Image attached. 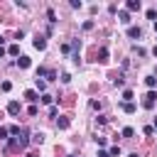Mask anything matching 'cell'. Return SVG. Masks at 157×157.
<instances>
[{
    "instance_id": "obj_1",
    "label": "cell",
    "mask_w": 157,
    "mask_h": 157,
    "mask_svg": "<svg viewBox=\"0 0 157 157\" xmlns=\"http://www.w3.org/2000/svg\"><path fill=\"white\" fill-rule=\"evenodd\" d=\"M155 103H157V93H155V91H147V93H145V98H142V108L152 110V108H155Z\"/></svg>"
},
{
    "instance_id": "obj_2",
    "label": "cell",
    "mask_w": 157,
    "mask_h": 157,
    "mask_svg": "<svg viewBox=\"0 0 157 157\" xmlns=\"http://www.w3.org/2000/svg\"><path fill=\"white\" fill-rule=\"evenodd\" d=\"M15 142H17V147H20V150H25V147L29 145V135H27V130H22V132L15 137Z\"/></svg>"
},
{
    "instance_id": "obj_3",
    "label": "cell",
    "mask_w": 157,
    "mask_h": 157,
    "mask_svg": "<svg viewBox=\"0 0 157 157\" xmlns=\"http://www.w3.org/2000/svg\"><path fill=\"white\" fill-rule=\"evenodd\" d=\"M25 98H27V101H29V103H37V101H39V98H42V96H39V93H37V91H34V88H29V91H25Z\"/></svg>"
},
{
    "instance_id": "obj_4",
    "label": "cell",
    "mask_w": 157,
    "mask_h": 157,
    "mask_svg": "<svg viewBox=\"0 0 157 157\" xmlns=\"http://www.w3.org/2000/svg\"><path fill=\"white\" fill-rule=\"evenodd\" d=\"M125 7H128V12H137L140 10V0H128Z\"/></svg>"
},
{
    "instance_id": "obj_5",
    "label": "cell",
    "mask_w": 157,
    "mask_h": 157,
    "mask_svg": "<svg viewBox=\"0 0 157 157\" xmlns=\"http://www.w3.org/2000/svg\"><path fill=\"white\" fill-rule=\"evenodd\" d=\"M7 113H10V115H17V113H20V103H17V101H10V103H7Z\"/></svg>"
},
{
    "instance_id": "obj_6",
    "label": "cell",
    "mask_w": 157,
    "mask_h": 157,
    "mask_svg": "<svg viewBox=\"0 0 157 157\" xmlns=\"http://www.w3.org/2000/svg\"><path fill=\"white\" fill-rule=\"evenodd\" d=\"M118 20H120L123 25H130V12H128V10H120V12H118Z\"/></svg>"
},
{
    "instance_id": "obj_7",
    "label": "cell",
    "mask_w": 157,
    "mask_h": 157,
    "mask_svg": "<svg viewBox=\"0 0 157 157\" xmlns=\"http://www.w3.org/2000/svg\"><path fill=\"white\" fill-rule=\"evenodd\" d=\"M140 34H142L140 27H128V37H130V39H140Z\"/></svg>"
},
{
    "instance_id": "obj_8",
    "label": "cell",
    "mask_w": 157,
    "mask_h": 157,
    "mask_svg": "<svg viewBox=\"0 0 157 157\" xmlns=\"http://www.w3.org/2000/svg\"><path fill=\"white\" fill-rule=\"evenodd\" d=\"M34 49L44 52V49H47V39H44V37H37V39H34Z\"/></svg>"
},
{
    "instance_id": "obj_9",
    "label": "cell",
    "mask_w": 157,
    "mask_h": 157,
    "mask_svg": "<svg viewBox=\"0 0 157 157\" xmlns=\"http://www.w3.org/2000/svg\"><path fill=\"white\" fill-rule=\"evenodd\" d=\"M69 125H71V120H69V118H56V128H59V130H66Z\"/></svg>"
},
{
    "instance_id": "obj_10",
    "label": "cell",
    "mask_w": 157,
    "mask_h": 157,
    "mask_svg": "<svg viewBox=\"0 0 157 157\" xmlns=\"http://www.w3.org/2000/svg\"><path fill=\"white\" fill-rule=\"evenodd\" d=\"M29 64H32L29 56H20V59H17V66H20V69H29Z\"/></svg>"
},
{
    "instance_id": "obj_11",
    "label": "cell",
    "mask_w": 157,
    "mask_h": 157,
    "mask_svg": "<svg viewBox=\"0 0 157 157\" xmlns=\"http://www.w3.org/2000/svg\"><path fill=\"white\" fill-rule=\"evenodd\" d=\"M145 86H147L150 91H155V86H157V78H155V76H147V78H145Z\"/></svg>"
},
{
    "instance_id": "obj_12",
    "label": "cell",
    "mask_w": 157,
    "mask_h": 157,
    "mask_svg": "<svg viewBox=\"0 0 157 157\" xmlns=\"http://www.w3.org/2000/svg\"><path fill=\"white\" fill-rule=\"evenodd\" d=\"M7 54H10V56H17V54H20V44H10V47H7Z\"/></svg>"
},
{
    "instance_id": "obj_13",
    "label": "cell",
    "mask_w": 157,
    "mask_h": 157,
    "mask_svg": "<svg viewBox=\"0 0 157 157\" xmlns=\"http://www.w3.org/2000/svg\"><path fill=\"white\" fill-rule=\"evenodd\" d=\"M98 61H108V49H105V47L98 49Z\"/></svg>"
},
{
    "instance_id": "obj_14",
    "label": "cell",
    "mask_w": 157,
    "mask_h": 157,
    "mask_svg": "<svg viewBox=\"0 0 157 157\" xmlns=\"http://www.w3.org/2000/svg\"><path fill=\"white\" fill-rule=\"evenodd\" d=\"M123 103H132V91H130V88L123 91Z\"/></svg>"
},
{
    "instance_id": "obj_15",
    "label": "cell",
    "mask_w": 157,
    "mask_h": 157,
    "mask_svg": "<svg viewBox=\"0 0 157 157\" xmlns=\"http://www.w3.org/2000/svg\"><path fill=\"white\" fill-rule=\"evenodd\" d=\"M32 142H34V145H42V142H44V132H34V135H32Z\"/></svg>"
},
{
    "instance_id": "obj_16",
    "label": "cell",
    "mask_w": 157,
    "mask_h": 157,
    "mask_svg": "<svg viewBox=\"0 0 157 157\" xmlns=\"http://www.w3.org/2000/svg\"><path fill=\"white\" fill-rule=\"evenodd\" d=\"M44 88H47V83H44L42 78H37V88H34V91H37V93H44Z\"/></svg>"
},
{
    "instance_id": "obj_17",
    "label": "cell",
    "mask_w": 157,
    "mask_h": 157,
    "mask_svg": "<svg viewBox=\"0 0 157 157\" xmlns=\"http://www.w3.org/2000/svg\"><path fill=\"white\" fill-rule=\"evenodd\" d=\"M108 155H110V157H120V147H118V145H113V147L108 150Z\"/></svg>"
},
{
    "instance_id": "obj_18",
    "label": "cell",
    "mask_w": 157,
    "mask_h": 157,
    "mask_svg": "<svg viewBox=\"0 0 157 157\" xmlns=\"http://www.w3.org/2000/svg\"><path fill=\"white\" fill-rule=\"evenodd\" d=\"M47 17H49V25L56 22V12H54V10H47Z\"/></svg>"
},
{
    "instance_id": "obj_19",
    "label": "cell",
    "mask_w": 157,
    "mask_h": 157,
    "mask_svg": "<svg viewBox=\"0 0 157 157\" xmlns=\"http://www.w3.org/2000/svg\"><path fill=\"white\" fill-rule=\"evenodd\" d=\"M123 110L125 113H135V103H123Z\"/></svg>"
},
{
    "instance_id": "obj_20",
    "label": "cell",
    "mask_w": 157,
    "mask_h": 157,
    "mask_svg": "<svg viewBox=\"0 0 157 157\" xmlns=\"http://www.w3.org/2000/svg\"><path fill=\"white\" fill-rule=\"evenodd\" d=\"M120 135H123V137H132V135H135V130H132V128H123V132H120Z\"/></svg>"
},
{
    "instance_id": "obj_21",
    "label": "cell",
    "mask_w": 157,
    "mask_h": 157,
    "mask_svg": "<svg viewBox=\"0 0 157 157\" xmlns=\"http://www.w3.org/2000/svg\"><path fill=\"white\" fill-rule=\"evenodd\" d=\"M7 135H10V128H0V140H7Z\"/></svg>"
},
{
    "instance_id": "obj_22",
    "label": "cell",
    "mask_w": 157,
    "mask_h": 157,
    "mask_svg": "<svg viewBox=\"0 0 157 157\" xmlns=\"http://www.w3.org/2000/svg\"><path fill=\"white\" fill-rule=\"evenodd\" d=\"M113 83H115V86H123V83H125V78H123V76H120V74H118V76H115V78H113Z\"/></svg>"
},
{
    "instance_id": "obj_23",
    "label": "cell",
    "mask_w": 157,
    "mask_h": 157,
    "mask_svg": "<svg viewBox=\"0 0 157 157\" xmlns=\"http://www.w3.org/2000/svg\"><path fill=\"white\" fill-rule=\"evenodd\" d=\"M39 101H42V103H47V105H49V103H52V96H49V93H42V98H39Z\"/></svg>"
},
{
    "instance_id": "obj_24",
    "label": "cell",
    "mask_w": 157,
    "mask_h": 157,
    "mask_svg": "<svg viewBox=\"0 0 157 157\" xmlns=\"http://www.w3.org/2000/svg\"><path fill=\"white\" fill-rule=\"evenodd\" d=\"M20 132H22V130H20V125H12V128H10V135H15V137H17Z\"/></svg>"
},
{
    "instance_id": "obj_25",
    "label": "cell",
    "mask_w": 157,
    "mask_h": 157,
    "mask_svg": "<svg viewBox=\"0 0 157 157\" xmlns=\"http://www.w3.org/2000/svg\"><path fill=\"white\" fill-rule=\"evenodd\" d=\"M142 132L150 137V135H155V128H152V125H145V130H142Z\"/></svg>"
},
{
    "instance_id": "obj_26",
    "label": "cell",
    "mask_w": 157,
    "mask_h": 157,
    "mask_svg": "<svg viewBox=\"0 0 157 157\" xmlns=\"http://www.w3.org/2000/svg\"><path fill=\"white\" fill-rule=\"evenodd\" d=\"M47 78H49V81H54V78H56V71H54V69H49V71H47Z\"/></svg>"
},
{
    "instance_id": "obj_27",
    "label": "cell",
    "mask_w": 157,
    "mask_h": 157,
    "mask_svg": "<svg viewBox=\"0 0 157 157\" xmlns=\"http://www.w3.org/2000/svg\"><path fill=\"white\" fill-rule=\"evenodd\" d=\"M0 88H2V91H10V88H12V83H10V81H2V83H0Z\"/></svg>"
},
{
    "instance_id": "obj_28",
    "label": "cell",
    "mask_w": 157,
    "mask_h": 157,
    "mask_svg": "<svg viewBox=\"0 0 157 157\" xmlns=\"http://www.w3.org/2000/svg\"><path fill=\"white\" fill-rule=\"evenodd\" d=\"M96 123H98V125H105V123H108V118H105V115H98V118H96Z\"/></svg>"
},
{
    "instance_id": "obj_29",
    "label": "cell",
    "mask_w": 157,
    "mask_h": 157,
    "mask_svg": "<svg viewBox=\"0 0 157 157\" xmlns=\"http://www.w3.org/2000/svg\"><path fill=\"white\" fill-rule=\"evenodd\" d=\"M56 113H59V110H56V105H52V108H49V118H56Z\"/></svg>"
},
{
    "instance_id": "obj_30",
    "label": "cell",
    "mask_w": 157,
    "mask_h": 157,
    "mask_svg": "<svg viewBox=\"0 0 157 157\" xmlns=\"http://www.w3.org/2000/svg\"><path fill=\"white\" fill-rule=\"evenodd\" d=\"M98 157H110V155H108L105 150H98Z\"/></svg>"
},
{
    "instance_id": "obj_31",
    "label": "cell",
    "mask_w": 157,
    "mask_h": 157,
    "mask_svg": "<svg viewBox=\"0 0 157 157\" xmlns=\"http://www.w3.org/2000/svg\"><path fill=\"white\" fill-rule=\"evenodd\" d=\"M5 54H7V49H5V47H0V59H2Z\"/></svg>"
},
{
    "instance_id": "obj_32",
    "label": "cell",
    "mask_w": 157,
    "mask_h": 157,
    "mask_svg": "<svg viewBox=\"0 0 157 157\" xmlns=\"http://www.w3.org/2000/svg\"><path fill=\"white\" fill-rule=\"evenodd\" d=\"M128 157H140V155H137V152H130V155H128Z\"/></svg>"
},
{
    "instance_id": "obj_33",
    "label": "cell",
    "mask_w": 157,
    "mask_h": 157,
    "mask_svg": "<svg viewBox=\"0 0 157 157\" xmlns=\"http://www.w3.org/2000/svg\"><path fill=\"white\" fill-rule=\"evenodd\" d=\"M152 54H155V56H157V44H155V47H152Z\"/></svg>"
},
{
    "instance_id": "obj_34",
    "label": "cell",
    "mask_w": 157,
    "mask_h": 157,
    "mask_svg": "<svg viewBox=\"0 0 157 157\" xmlns=\"http://www.w3.org/2000/svg\"><path fill=\"white\" fill-rule=\"evenodd\" d=\"M152 128H155V130H157V118H155V125H152Z\"/></svg>"
},
{
    "instance_id": "obj_35",
    "label": "cell",
    "mask_w": 157,
    "mask_h": 157,
    "mask_svg": "<svg viewBox=\"0 0 157 157\" xmlns=\"http://www.w3.org/2000/svg\"><path fill=\"white\" fill-rule=\"evenodd\" d=\"M155 32H157V20H155Z\"/></svg>"
},
{
    "instance_id": "obj_36",
    "label": "cell",
    "mask_w": 157,
    "mask_h": 157,
    "mask_svg": "<svg viewBox=\"0 0 157 157\" xmlns=\"http://www.w3.org/2000/svg\"><path fill=\"white\" fill-rule=\"evenodd\" d=\"M66 157H74V155H66Z\"/></svg>"
},
{
    "instance_id": "obj_37",
    "label": "cell",
    "mask_w": 157,
    "mask_h": 157,
    "mask_svg": "<svg viewBox=\"0 0 157 157\" xmlns=\"http://www.w3.org/2000/svg\"><path fill=\"white\" fill-rule=\"evenodd\" d=\"M27 157H34V155H27Z\"/></svg>"
}]
</instances>
